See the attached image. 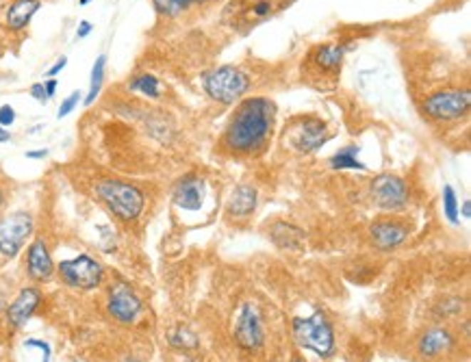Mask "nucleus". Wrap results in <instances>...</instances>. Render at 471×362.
Listing matches in <instances>:
<instances>
[{"label":"nucleus","mask_w":471,"mask_h":362,"mask_svg":"<svg viewBox=\"0 0 471 362\" xmlns=\"http://www.w3.org/2000/svg\"><path fill=\"white\" fill-rule=\"evenodd\" d=\"M276 105L269 98H246L228 119L219 148L230 156H257L271 139Z\"/></svg>","instance_id":"f257e3e1"},{"label":"nucleus","mask_w":471,"mask_h":362,"mask_svg":"<svg viewBox=\"0 0 471 362\" xmlns=\"http://www.w3.org/2000/svg\"><path fill=\"white\" fill-rule=\"evenodd\" d=\"M91 193L115 219L124 223H133L141 217L146 208V191L139 185L124 178L105 176L91 183Z\"/></svg>","instance_id":"f03ea898"},{"label":"nucleus","mask_w":471,"mask_h":362,"mask_svg":"<svg viewBox=\"0 0 471 362\" xmlns=\"http://www.w3.org/2000/svg\"><path fill=\"white\" fill-rule=\"evenodd\" d=\"M343 55L346 50L339 43H315L302 61V80L319 92H331L339 85Z\"/></svg>","instance_id":"7ed1b4c3"},{"label":"nucleus","mask_w":471,"mask_h":362,"mask_svg":"<svg viewBox=\"0 0 471 362\" xmlns=\"http://www.w3.org/2000/svg\"><path fill=\"white\" fill-rule=\"evenodd\" d=\"M291 330L294 341L302 349H311L319 358H331L335 353V332L321 310L313 312L311 316H296Z\"/></svg>","instance_id":"20e7f679"},{"label":"nucleus","mask_w":471,"mask_h":362,"mask_svg":"<svg viewBox=\"0 0 471 362\" xmlns=\"http://www.w3.org/2000/svg\"><path fill=\"white\" fill-rule=\"evenodd\" d=\"M294 3L296 0H230L226 7V20L237 31L246 33L289 9Z\"/></svg>","instance_id":"39448f33"},{"label":"nucleus","mask_w":471,"mask_h":362,"mask_svg":"<svg viewBox=\"0 0 471 362\" xmlns=\"http://www.w3.org/2000/svg\"><path fill=\"white\" fill-rule=\"evenodd\" d=\"M469 89H439L421 100V113L433 122H456L469 113Z\"/></svg>","instance_id":"423d86ee"},{"label":"nucleus","mask_w":471,"mask_h":362,"mask_svg":"<svg viewBox=\"0 0 471 362\" xmlns=\"http://www.w3.org/2000/svg\"><path fill=\"white\" fill-rule=\"evenodd\" d=\"M205 92L222 102V105H232L234 100H239L250 87V78L244 70L234 68V65H222L205 74Z\"/></svg>","instance_id":"0eeeda50"},{"label":"nucleus","mask_w":471,"mask_h":362,"mask_svg":"<svg viewBox=\"0 0 471 362\" xmlns=\"http://www.w3.org/2000/svg\"><path fill=\"white\" fill-rule=\"evenodd\" d=\"M57 274L66 287L78 289V291H93L105 280L103 265L96 258H91L89 254H78L76 258L61 260L57 267Z\"/></svg>","instance_id":"6e6552de"},{"label":"nucleus","mask_w":471,"mask_h":362,"mask_svg":"<svg viewBox=\"0 0 471 362\" xmlns=\"http://www.w3.org/2000/svg\"><path fill=\"white\" fill-rule=\"evenodd\" d=\"M33 230L35 219L29 211H14L0 217V256L5 260L16 258L33 237Z\"/></svg>","instance_id":"1a4fd4ad"},{"label":"nucleus","mask_w":471,"mask_h":362,"mask_svg":"<svg viewBox=\"0 0 471 362\" xmlns=\"http://www.w3.org/2000/svg\"><path fill=\"white\" fill-rule=\"evenodd\" d=\"M328 137H331V134H328L326 122L313 115L294 117L289 126L285 128V144L298 152H313L321 148L328 142Z\"/></svg>","instance_id":"9d476101"},{"label":"nucleus","mask_w":471,"mask_h":362,"mask_svg":"<svg viewBox=\"0 0 471 362\" xmlns=\"http://www.w3.org/2000/svg\"><path fill=\"white\" fill-rule=\"evenodd\" d=\"M232 336L239 347H244L248 351H254L263 345V341H265L263 321H261L259 308L252 302H244L237 308V312H234Z\"/></svg>","instance_id":"9b49d317"},{"label":"nucleus","mask_w":471,"mask_h":362,"mask_svg":"<svg viewBox=\"0 0 471 362\" xmlns=\"http://www.w3.org/2000/svg\"><path fill=\"white\" fill-rule=\"evenodd\" d=\"M107 312L113 321L122 326H133L139 321L141 312H144V302L139 295L124 282H118L109 289L107 295Z\"/></svg>","instance_id":"f8f14e48"},{"label":"nucleus","mask_w":471,"mask_h":362,"mask_svg":"<svg viewBox=\"0 0 471 362\" xmlns=\"http://www.w3.org/2000/svg\"><path fill=\"white\" fill-rule=\"evenodd\" d=\"M371 198L373 204L383 211H400L408 204V187L393 174H381L371 183Z\"/></svg>","instance_id":"ddd939ff"},{"label":"nucleus","mask_w":471,"mask_h":362,"mask_svg":"<svg viewBox=\"0 0 471 362\" xmlns=\"http://www.w3.org/2000/svg\"><path fill=\"white\" fill-rule=\"evenodd\" d=\"M55 260L51 256V250L41 237L33 239L26 250V274L33 282H48L55 276Z\"/></svg>","instance_id":"4468645a"},{"label":"nucleus","mask_w":471,"mask_h":362,"mask_svg":"<svg viewBox=\"0 0 471 362\" xmlns=\"http://www.w3.org/2000/svg\"><path fill=\"white\" fill-rule=\"evenodd\" d=\"M39 304H41V291L37 287L20 289V293L7 306V324L14 330H20L31 319V316L37 312Z\"/></svg>","instance_id":"2eb2a0df"},{"label":"nucleus","mask_w":471,"mask_h":362,"mask_svg":"<svg viewBox=\"0 0 471 362\" xmlns=\"http://www.w3.org/2000/svg\"><path fill=\"white\" fill-rule=\"evenodd\" d=\"M41 0H11L5 9V31L9 33H22L31 24L33 16L39 11Z\"/></svg>","instance_id":"dca6fc26"},{"label":"nucleus","mask_w":471,"mask_h":362,"mask_svg":"<svg viewBox=\"0 0 471 362\" xmlns=\"http://www.w3.org/2000/svg\"><path fill=\"white\" fill-rule=\"evenodd\" d=\"M257 208V189L252 185H239L234 187L228 204H226V215L230 219H248Z\"/></svg>","instance_id":"f3484780"},{"label":"nucleus","mask_w":471,"mask_h":362,"mask_svg":"<svg viewBox=\"0 0 471 362\" xmlns=\"http://www.w3.org/2000/svg\"><path fill=\"white\" fill-rule=\"evenodd\" d=\"M406 225L398 221H378L371 225V241L378 250H393L406 239Z\"/></svg>","instance_id":"a211bd4d"},{"label":"nucleus","mask_w":471,"mask_h":362,"mask_svg":"<svg viewBox=\"0 0 471 362\" xmlns=\"http://www.w3.org/2000/svg\"><path fill=\"white\" fill-rule=\"evenodd\" d=\"M205 200V183L200 178H185L174 189V202L180 208L198 211Z\"/></svg>","instance_id":"6ab92c4d"},{"label":"nucleus","mask_w":471,"mask_h":362,"mask_svg":"<svg viewBox=\"0 0 471 362\" xmlns=\"http://www.w3.org/2000/svg\"><path fill=\"white\" fill-rule=\"evenodd\" d=\"M269 237L280 250L300 252L304 247V233L300 228H296L294 223H287V221H276L269 228Z\"/></svg>","instance_id":"aec40b11"},{"label":"nucleus","mask_w":471,"mask_h":362,"mask_svg":"<svg viewBox=\"0 0 471 362\" xmlns=\"http://www.w3.org/2000/svg\"><path fill=\"white\" fill-rule=\"evenodd\" d=\"M454 345V336L445 328H430L426 334L419 339V353L426 358H437Z\"/></svg>","instance_id":"412c9836"},{"label":"nucleus","mask_w":471,"mask_h":362,"mask_svg":"<svg viewBox=\"0 0 471 362\" xmlns=\"http://www.w3.org/2000/svg\"><path fill=\"white\" fill-rule=\"evenodd\" d=\"M126 87H128V92L141 94V96H146V98H150V100L161 98V82H159V78L152 76V74H139V76L130 78Z\"/></svg>","instance_id":"4be33fe9"},{"label":"nucleus","mask_w":471,"mask_h":362,"mask_svg":"<svg viewBox=\"0 0 471 362\" xmlns=\"http://www.w3.org/2000/svg\"><path fill=\"white\" fill-rule=\"evenodd\" d=\"M105 68H107V55H100L91 68V78H89V94L85 96V105H93L96 98L103 92V82H105Z\"/></svg>","instance_id":"5701e85b"},{"label":"nucleus","mask_w":471,"mask_h":362,"mask_svg":"<svg viewBox=\"0 0 471 362\" xmlns=\"http://www.w3.org/2000/svg\"><path fill=\"white\" fill-rule=\"evenodd\" d=\"M356 154H358V148L348 146L346 150L337 152L331 161H328V165H331L333 169H365V165L356 159Z\"/></svg>","instance_id":"b1692460"},{"label":"nucleus","mask_w":471,"mask_h":362,"mask_svg":"<svg viewBox=\"0 0 471 362\" xmlns=\"http://www.w3.org/2000/svg\"><path fill=\"white\" fill-rule=\"evenodd\" d=\"M196 3H200V0H152L157 14L165 16V18H174V16L182 14L185 9H190L192 5H196Z\"/></svg>","instance_id":"393cba45"},{"label":"nucleus","mask_w":471,"mask_h":362,"mask_svg":"<svg viewBox=\"0 0 471 362\" xmlns=\"http://www.w3.org/2000/svg\"><path fill=\"white\" fill-rule=\"evenodd\" d=\"M167 341L176 349H196L198 347V336L187 328H176L174 332H170Z\"/></svg>","instance_id":"a878e982"},{"label":"nucleus","mask_w":471,"mask_h":362,"mask_svg":"<svg viewBox=\"0 0 471 362\" xmlns=\"http://www.w3.org/2000/svg\"><path fill=\"white\" fill-rule=\"evenodd\" d=\"M443 213H445V217H447L450 223H458V213H460V208H458V200H456V193H454L452 185H445V187H443Z\"/></svg>","instance_id":"bb28decb"},{"label":"nucleus","mask_w":471,"mask_h":362,"mask_svg":"<svg viewBox=\"0 0 471 362\" xmlns=\"http://www.w3.org/2000/svg\"><path fill=\"white\" fill-rule=\"evenodd\" d=\"M81 96H83L81 92H72V94H70V96H68V98H66V100L61 102V107H59V113H57V117H59V119H61V117H68V115H70V113H72V111H74V109L78 107V102H81Z\"/></svg>","instance_id":"cd10ccee"},{"label":"nucleus","mask_w":471,"mask_h":362,"mask_svg":"<svg viewBox=\"0 0 471 362\" xmlns=\"http://www.w3.org/2000/svg\"><path fill=\"white\" fill-rule=\"evenodd\" d=\"M24 347H33V349H41V362H51V356H53V349L46 341H39V339H29L24 341Z\"/></svg>","instance_id":"c85d7f7f"},{"label":"nucleus","mask_w":471,"mask_h":362,"mask_svg":"<svg viewBox=\"0 0 471 362\" xmlns=\"http://www.w3.org/2000/svg\"><path fill=\"white\" fill-rule=\"evenodd\" d=\"M14 122H16V109L11 105L0 107V126L9 128V126H14Z\"/></svg>","instance_id":"c756f323"},{"label":"nucleus","mask_w":471,"mask_h":362,"mask_svg":"<svg viewBox=\"0 0 471 362\" xmlns=\"http://www.w3.org/2000/svg\"><path fill=\"white\" fill-rule=\"evenodd\" d=\"M31 96L37 100V102H48V98H46V89H43V82H35L31 85Z\"/></svg>","instance_id":"7c9ffc66"},{"label":"nucleus","mask_w":471,"mask_h":362,"mask_svg":"<svg viewBox=\"0 0 471 362\" xmlns=\"http://www.w3.org/2000/svg\"><path fill=\"white\" fill-rule=\"evenodd\" d=\"M57 85H59V82H57V78H48V80L43 82V89H46V98H48V100H51V98L55 96V92H57Z\"/></svg>","instance_id":"2f4dec72"},{"label":"nucleus","mask_w":471,"mask_h":362,"mask_svg":"<svg viewBox=\"0 0 471 362\" xmlns=\"http://www.w3.org/2000/svg\"><path fill=\"white\" fill-rule=\"evenodd\" d=\"M66 65H68V59H66V57H61V59H59V61H57V63H55V65H53V68H51L48 72H46V76H48V78L57 76V74H59V72H61V70H63Z\"/></svg>","instance_id":"473e14b6"},{"label":"nucleus","mask_w":471,"mask_h":362,"mask_svg":"<svg viewBox=\"0 0 471 362\" xmlns=\"http://www.w3.org/2000/svg\"><path fill=\"white\" fill-rule=\"evenodd\" d=\"M91 28H93V26H91V22H87V20H83V22L78 24V31H76V37H78V39H83V37H87V35L91 33Z\"/></svg>","instance_id":"72a5a7b5"},{"label":"nucleus","mask_w":471,"mask_h":362,"mask_svg":"<svg viewBox=\"0 0 471 362\" xmlns=\"http://www.w3.org/2000/svg\"><path fill=\"white\" fill-rule=\"evenodd\" d=\"M48 156V150H35V152H26V159H46Z\"/></svg>","instance_id":"f704fd0d"},{"label":"nucleus","mask_w":471,"mask_h":362,"mask_svg":"<svg viewBox=\"0 0 471 362\" xmlns=\"http://www.w3.org/2000/svg\"><path fill=\"white\" fill-rule=\"evenodd\" d=\"M7 142H11V132L0 126V144H7Z\"/></svg>","instance_id":"c9c22d12"},{"label":"nucleus","mask_w":471,"mask_h":362,"mask_svg":"<svg viewBox=\"0 0 471 362\" xmlns=\"http://www.w3.org/2000/svg\"><path fill=\"white\" fill-rule=\"evenodd\" d=\"M462 217H465V219H469V217H471V202H469V200H465V202H462Z\"/></svg>","instance_id":"e433bc0d"},{"label":"nucleus","mask_w":471,"mask_h":362,"mask_svg":"<svg viewBox=\"0 0 471 362\" xmlns=\"http://www.w3.org/2000/svg\"><path fill=\"white\" fill-rule=\"evenodd\" d=\"M5 202H7V191H5V187H3V185H0V211H3Z\"/></svg>","instance_id":"4c0bfd02"},{"label":"nucleus","mask_w":471,"mask_h":362,"mask_svg":"<svg viewBox=\"0 0 471 362\" xmlns=\"http://www.w3.org/2000/svg\"><path fill=\"white\" fill-rule=\"evenodd\" d=\"M291 362H304V358H300V356H294V358H291Z\"/></svg>","instance_id":"58836bf2"},{"label":"nucleus","mask_w":471,"mask_h":362,"mask_svg":"<svg viewBox=\"0 0 471 362\" xmlns=\"http://www.w3.org/2000/svg\"><path fill=\"white\" fill-rule=\"evenodd\" d=\"M3 43L5 41H3V35H0V55H3Z\"/></svg>","instance_id":"ea45409f"},{"label":"nucleus","mask_w":471,"mask_h":362,"mask_svg":"<svg viewBox=\"0 0 471 362\" xmlns=\"http://www.w3.org/2000/svg\"><path fill=\"white\" fill-rule=\"evenodd\" d=\"M81 5H87V3H91V0H78Z\"/></svg>","instance_id":"a19ab883"}]
</instances>
